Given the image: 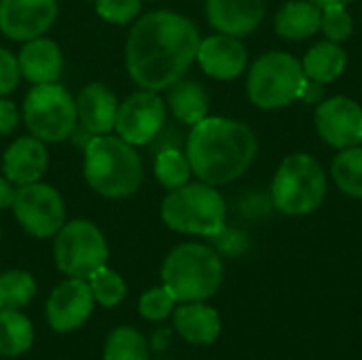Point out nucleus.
<instances>
[{"label": "nucleus", "instance_id": "2f4dec72", "mask_svg": "<svg viewBox=\"0 0 362 360\" xmlns=\"http://www.w3.org/2000/svg\"><path fill=\"white\" fill-rule=\"evenodd\" d=\"M98 15L117 25H127L140 17L142 0H93Z\"/></svg>", "mask_w": 362, "mask_h": 360}, {"label": "nucleus", "instance_id": "f8f14e48", "mask_svg": "<svg viewBox=\"0 0 362 360\" xmlns=\"http://www.w3.org/2000/svg\"><path fill=\"white\" fill-rule=\"evenodd\" d=\"M57 19V0H0V32L17 42L45 36Z\"/></svg>", "mask_w": 362, "mask_h": 360}, {"label": "nucleus", "instance_id": "5701e85b", "mask_svg": "<svg viewBox=\"0 0 362 360\" xmlns=\"http://www.w3.org/2000/svg\"><path fill=\"white\" fill-rule=\"evenodd\" d=\"M301 66H303L308 81H314L318 85L333 83L335 79L344 74L348 66V53L344 51L339 42L322 40L305 53Z\"/></svg>", "mask_w": 362, "mask_h": 360}, {"label": "nucleus", "instance_id": "7c9ffc66", "mask_svg": "<svg viewBox=\"0 0 362 360\" xmlns=\"http://www.w3.org/2000/svg\"><path fill=\"white\" fill-rule=\"evenodd\" d=\"M320 30L325 32L327 40L344 42L352 36V17L346 11L344 4H333L322 8L320 17Z\"/></svg>", "mask_w": 362, "mask_h": 360}, {"label": "nucleus", "instance_id": "9b49d317", "mask_svg": "<svg viewBox=\"0 0 362 360\" xmlns=\"http://www.w3.org/2000/svg\"><path fill=\"white\" fill-rule=\"evenodd\" d=\"M168 117L165 100L151 89H138L119 102L115 132L119 138L132 146L151 144V140L161 132Z\"/></svg>", "mask_w": 362, "mask_h": 360}, {"label": "nucleus", "instance_id": "4468645a", "mask_svg": "<svg viewBox=\"0 0 362 360\" xmlns=\"http://www.w3.org/2000/svg\"><path fill=\"white\" fill-rule=\"evenodd\" d=\"M95 299L89 282L81 278H68L57 284L47 299V320L53 331L68 333L78 329L93 312Z\"/></svg>", "mask_w": 362, "mask_h": 360}, {"label": "nucleus", "instance_id": "393cba45", "mask_svg": "<svg viewBox=\"0 0 362 360\" xmlns=\"http://www.w3.org/2000/svg\"><path fill=\"white\" fill-rule=\"evenodd\" d=\"M153 174L161 187L172 191V189L187 185L189 178L193 176V170H191L187 153H182L180 149H161L155 153Z\"/></svg>", "mask_w": 362, "mask_h": 360}, {"label": "nucleus", "instance_id": "9d476101", "mask_svg": "<svg viewBox=\"0 0 362 360\" xmlns=\"http://www.w3.org/2000/svg\"><path fill=\"white\" fill-rule=\"evenodd\" d=\"M11 210L21 229L38 240L55 238L66 223V204L62 193L40 180L17 187Z\"/></svg>", "mask_w": 362, "mask_h": 360}, {"label": "nucleus", "instance_id": "423d86ee", "mask_svg": "<svg viewBox=\"0 0 362 360\" xmlns=\"http://www.w3.org/2000/svg\"><path fill=\"white\" fill-rule=\"evenodd\" d=\"M327 197V172L308 153L288 155L276 170L272 182V202L276 210L288 216L314 212Z\"/></svg>", "mask_w": 362, "mask_h": 360}, {"label": "nucleus", "instance_id": "aec40b11", "mask_svg": "<svg viewBox=\"0 0 362 360\" xmlns=\"http://www.w3.org/2000/svg\"><path fill=\"white\" fill-rule=\"evenodd\" d=\"M174 327L189 344L208 346L221 335V316L204 301H189L174 310Z\"/></svg>", "mask_w": 362, "mask_h": 360}, {"label": "nucleus", "instance_id": "2eb2a0df", "mask_svg": "<svg viewBox=\"0 0 362 360\" xmlns=\"http://www.w3.org/2000/svg\"><path fill=\"white\" fill-rule=\"evenodd\" d=\"M195 62L208 76L218 81H231L246 70L248 51L238 36L218 32L214 36L202 38Z\"/></svg>", "mask_w": 362, "mask_h": 360}, {"label": "nucleus", "instance_id": "f704fd0d", "mask_svg": "<svg viewBox=\"0 0 362 360\" xmlns=\"http://www.w3.org/2000/svg\"><path fill=\"white\" fill-rule=\"evenodd\" d=\"M15 185L6 178L0 176V210H6L13 206V199H15Z\"/></svg>", "mask_w": 362, "mask_h": 360}, {"label": "nucleus", "instance_id": "cd10ccee", "mask_svg": "<svg viewBox=\"0 0 362 360\" xmlns=\"http://www.w3.org/2000/svg\"><path fill=\"white\" fill-rule=\"evenodd\" d=\"M104 360H148L146 339L132 327H119L106 339Z\"/></svg>", "mask_w": 362, "mask_h": 360}, {"label": "nucleus", "instance_id": "a878e982", "mask_svg": "<svg viewBox=\"0 0 362 360\" xmlns=\"http://www.w3.org/2000/svg\"><path fill=\"white\" fill-rule=\"evenodd\" d=\"M331 176L337 189L354 199H362V149L350 146L341 149L333 159Z\"/></svg>", "mask_w": 362, "mask_h": 360}, {"label": "nucleus", "instance_id": "1a4fd4ad", "mask_svg": "<svg viewBox=\"0 0 362 360\" xmlns=\"http://www.w3.org/2000/svg\"><path fill=\"white\" fill-rule=\"evenodd\" d=\"M53 255L59 272L68 278L89 280L98 269L108 263V244L102 229L87 221L74 219L66 221L55 233Z\"/></svg>", "mask_w": 362, "mask_h": 360}, {"label": "nucleus", "instance_id": "20e7f679", "mask_svg": "<svg viewBox=\"0 0 362 360\" xmlns=\"http://www.w3.org/2000/svg\"><path fill=\"white\" fill-rule=\"evenodd\" d=\"M161 280L178 303L206 301L214 297L223 284V261L212 248L185 242L165 257Z\"/></svg>", "mask_w": 362, "mask_h": 360}, {"label": "nucleus", "instance_id": "6ab92c4d", "mask_svg": "<svg viewBox=\"0 0 362 360\" xmlns=\"http://www.w3.org/2000/svg\"><path fill=\"white\" fill-rule=\"evenodd\" d=\"M17 62L21 76L32 85L57 83L64 70V53L59 45L45 36L25 40L17 53Z\"/></svg>", "mask_w": 362, "mask_h": 360}, {"label": "nucleus", "instance_id": "bb28decb", "mask_svg": "<svg viewBox=\"0 0 362 360\" xmlns=\"http://www.w3.org/2000/svg\"><path fill=\"white\" fill-rule=\"evenodd\" d=\"M36 295L32 274L23 269H8L0 274V310H19Z\"/></svg>", "mask_w": 362, "mask_h": 360}, {"label": "nucleus", "instance_id": "6e6552de", "mask_svg": "<svg viewBox=\"0 0 362 360\" xmlns=\"http://www.w3.org/2000/svg\"><path fill=\"white\" fill-rule=\"evenodd\" d=\"M21 117L30 134L45 144L70 140L78 125L76 100L59 83L34 85L25 93Z\"/></svg>", "mask_w": 362, "mask_h": 360}, {"label": "nucleus", "instance_id": "473e14b6", "mask_svg": "<svg viewBox=\"0 0 362 360\" xmlns=\"http://www.w3.org/2000/svg\"><path fill=\"white\" fill-rule=\"evenodd\" d=\"M19 81H21V72H19L17 55L4 47H0V98L15 91Z\"/></svg>", "mask_w": 362, "mask_h": 360}, {"label": "nucleus", "instance_id": "a211bd4d", "mask_svg": "<svg viewBox=\"0 0 362 360\" xmlns=\"http://www.w3.org/2000/svg\"><path fill=\"white\" fill-rule=\"evenodd\" d=\"M74 100H76V115L81 127H85L93 136L115 132L119 100L108 85L89 83L78 91Z\"/></svg>", "mask_w": 362, "mask_h": 360}, {"label": "nucleus", "instance_id": "c756f323", "mask_svg": "<svg viewBox=\"0 0 362 360\" xmlns=\"http://www.w3.org/2000/svg\"><path fill=\"white\" fill-rule=\"evenodd\" d=\"M176 299L174 295L161 284V286H155V289H148L142 297H140V316L146 318V320H165L168 316L174 314V308H176Z\"/></svg>", "mask_w": 362, "mask_h": 360}, {"label": "nucleus", "instance_id": "c9c22d12", "mask_svg": "<svg viewBox=\"0 0 362 360\" xmlns=\"http://www.w3.org/2000/svg\"><path fill=\"white\" fill-rule=\"evenodd\" d=\"M314 4H318L320 8H325V6H333V4H348V2H352V0H312Z\"/></svg>", "mask_w": 362, "mask_h": 360}, {"label": "nucleus", "instance_id": "4be33fe9", "mask_svg": "<svg viewBox=\"0 0 362 360\" xmlns=\"http://www.w3.org/2000/svg\"><path fill=\"white\" fill-rule=\"evenodd\" d=\"M168 91V108L170 112L187 123V125H195L199 123L202 119L208 117V108H210V98L204 89L202 83L197 81H189V79H180L176 81L172 87L165 89Z\"/></svg>", "mask_w": 362, "mask_h": 360}, {"label": "nucleus", "instance_id": "0eeeda50", "mask_svg": "<svg viewBox=\"0 0 362 360\" xmlns=\"http://www.w3.org/2000/svg\"><path fill=\"white\" fill-rule=\"evenodd\" d=\"M308 76L301 62L284 51H269L261 55L248 70L246 91L255 106L263 110L293 104L305 93Z\"/></svg>", "mask_w": 362, "mask_h": 360}, {"label": "nucleus", "instance_id": "c85d7f7f", "mask_svg": "<svg viewBox=\"0 0 362 360\" xmlns=\"http://www.w3.org/2000/svg\"><path fill=\"white\" fill-rule=\"evenodd\" d=\"M87 282H89L95 303H100L102 308H115L125 299V293H127L125 280L108 267L98 269Z\"/></svg>", "mask_w": 362, "mask_h": 360}, {"label": "nucleus", "instance_id": "ddd939ff", "mask_svg": "<svg viewBox=\"0 0 362 360\" xmlns=\"http://www.w3.org/2000/svg\"><path fill=\"white\" fill-rule=\"evenodd\" d=\"M316 129L333 149H350L362 142V108L352 98L335 95L318 104Z\"/></svg>", "mask_w": 362, "mask_h": 360}, {"label": "nucleus", "instance_id": "dca6fc26", "mask_svg": "<svg viewBox=\"0 0 362 360\" xmlns=\"http://www.w3.org/2000/svg\"><path fill=\"white\" fill-rule=\"evenodd\" d=\"M47 166H49L47 144L34 138L32 134L15 138L2 155L4 178L11 180L15 187H23L40 180L42 174L47 172Z\"/></svg>", "mask_w": 362, "mask_h": 360}, {"label": "nucleus", "instance_id": "7ed1b4c3", "mask_svg": "<svg viewBox=\"0 0 362 360\" xmlns=\"http://www.w3.org/2000/svg\"><path fill=\"white\" fill-rule=\"evenodd\" d=\"M83 176L89 189L106 199H125L138 193L144 180V163L136 146L119 136H93L83 149Z\"/></svg>", "mask_w": 362, "mask_h": 360}, {"label": "nucleus", "instance_id": "f257e3e1", "mask_svg": "<svg viewBox=\"0 0 362 360\" xmlns=\"http://www.w3.org/2000/svg\"><path fill=\"white\" fill-rule=\"evenodd\" d=\"M197 25L174 11H151L138 17L125 40V68L140 89L165 91L185 76L197 57Z\"/></svg>", "mask_w": 362, "mask_h": 360}, {"label": "nucleus", "instance_id": "39448f33", "mask_svg": "<svg viewBox=\"0 0 362 360\" xmlns=\"http://www.w3.org/2000/svg\"><path fill=\"white\" fill-rule=\"evenodd\" d=\"M161 219L176 233L214 238L225 229L227 204L212 185L187 182L168 191L161 202Z\"/></svg>", "mask_w": 362, "mask_h": 360}, {"label": "nucleus", "instance_id": "72a5a7b5", "mask_svg": "<svg viewBox=\"0 0 362 360\" xmlns=\"http://www.w3.org/2000/svg\"><path fill=\"white\" fill-rule=\"evenodd\" d=\"M19 125V110L15 102L0 98V136H11Z\"/></svg>", "mask_w": 362, "mask_h": 360}, {"label": "nucleus", "instance_id": "b1692460", "mask_svg": "<svg viewBox=\"0 0 362 360\" xmlns=\"http://www.w3.org/2000/svg\"><path fill=\"white\" fill-rule=\"evenodd\" d=\"M34 331L30 320L19 310H0V354L19 356L30 350Z\"/></svg>", "mask_w": 362, "mask_h": 360}, {"label": "nucleus", "instance_id": "f03ea898", "mask_svg": "<svg viewBox=\"0 0 362 360\" xmlns=\"http://www.w3.org/2000/svg\"><path fill=\"white\" fill-rule=\"evenodd\" d=\"M255 132L235 119L206 117L187 136L185 153L193 174L212 187L238 180L257 157Z\"/></svg>", "mask_w": 362, "mask_h": 360}, {"label": "nucleus", "instance_id": "412c9836", "mask_svg": "<svg viewBox=\"0 0 362 360\" xmlns=\"http://www.w3.org/2000/svg\"><path fill=\"white\" fill-rule=\"evenodd\" d=\"M320 17L322 8L312 0H291L278 11L274 28L288 40H303L320 30Z\"/></svg>", "mask_w": 362, "mask_h": 360}, {"label": "nucleus", "instance_id": "f3484780", "mask_svg": "<svg viewBox=\"0 0 362 360\" xmlns=\"http://www.w3.org/2000/svg\"><path fill=\"white\" fill-rule=\"evenodd\" d=\"M265 15V0H206L208 23L229 36H246L259 28Z\"/></svg>", "mask_w": 362, "mask_h": 360}]
</instances>
